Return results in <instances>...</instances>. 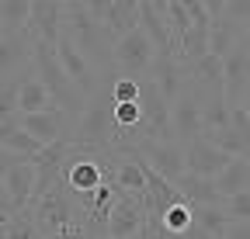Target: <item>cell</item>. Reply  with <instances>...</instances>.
<instances>
[{
    "mask_svg": "<svg viewBox=\"0 0 250 239\" xmlns=\"http://www.w3.org/2000/svg\"><path fill=\"white\" fill-rule=\"evenodd\" d=\"M31 66H35V76L45 83V91L56 101V108L77 122V118L83 114V108H87V97L73 87V80L66 76V70L59 66L56 49L45 45V42H35V49H31Z\"/></svg>",
    "mask_w": 250,
    "mask_h": 239,
    "instance_id": "obj_1",
    "label": "cell"
},
{
    "mask_svg": "<svg viewBox=\"0 0 250 239\" xmlns=\"http://www.w3.org/2000/svg\"><path fill=\"white\" fill-rule=\"evenodd\" d=\"M111 83H115V76L87 101L83 114L73 122V142H77V146L104 149V153H111V142H115V118H111L115 101H111Z\"/></svg>",
    "mask_w": 250,
    "mask_h": 239,
    "instance_id": "obj_2",
    "label": "cell"
},
{
    "mask_svg": "<svg viewBox=\"0 0 250 239\" xmlns=\"http://www.w3.org/2000/svg\"><path fill=\"white\" fill-rule=\"evenodd\" d=\"M28 215H31V222H35L42 239L56 236L59 229H66V225H73L77 222V201L66 191V181L39 191L35 198H31V204H28Z\"/></svg>",
    "mask_w": 250,
    "mask_h": 239,
    "instance_id": "obj_3",
    "label": "cell"
},
{
    "mask_svg": "<svg viewBox=\"0 0 250 239\" xmlns=\"http://www.w3.org/2000/svg\"><path fill=\"white\" fill-rule=\"evenodd\" d=\"M122 156H139L149 170H156L164 177V181L177 184V177L188 173L184 166V146L181 142H156V139H139L129 153H122Z\"/></svg>",
    "mask_w": 250,
    "mask_h": 239,
    "instance_id": "obj_4",
    "label": "cell"
},
{
    "mask_svg": "<svg viewBox=\"0 0 250 239\" xmlns=\"http://www.w3.org/2000/svg\"><path fill=\"white\" fill-rule=\"evenodd\" d=\"M139 108H143V135L156 142H177L174 122H170V104L156 91L153 80H139Z\"/></svg>",
    "mask_w": 250,
    "mask_h": 239,
    "instance_id": "obj_5",
    "label": "cell"
},
{
    "mask_svg": "<svg viewBox=\"0 0 250 239\" xmlns=\"http://www.w3.org/2000/svg\"><path fill=\"white\" fill-rule=\"evenodd\" d=\"M56 55H59V66L66 70V76L73 80V87H77L83 97H94V94H98L101 87L111 80V76H101V73L80 55V49L73 45V38H70L66 32H62V38H59V45H56Z\"/></svg>",
    "mask_w": 250,
    "mask_h": 239,
    "instance_id": "obj_6",
    "label": "cell"
},
{
    "mask_svg": "<svg viewBox=\"0 0 250 239\" xmlns=\"http://www.w3.org/2000/svg\"><path fill=\"white\" fill-rule=\"evenodd\" d=\"M153 63H156V49L143 28H136V32L115 42V66L122 70V76L139 80V73H149Z\"/></svg>",
    "mask_w": 250,
    "mask_h": 239,
    "instance_id": "obj_7",
    "label": "cell"
},
{
    "mask_svg": "<svg viewBox=\"0 0 250 239\" xmlns=\"http://www.w3.org/2000/svg\"><path fill=\"white\" fill-rule=\"evenodd\" d=\"M170 122H174V139L181 146L195 142L202 135V91H195L191 83H184L181 97L170 104Z\"/></svg>",
    "mask_w": 250,
    "mask_h": 239,
    "instance_id": "obj_8",
    "label": "cell"
},
{
    "mask_svg": "<svg viewBox=\"0 0 250 239\" xmlns=\"http://www.w3.org/2000/svg\"><path fill=\"white\" fill-rule=\"evenodd\" d=\"M184 7H188V14H191V32L181 38L177 63L191 66V63H198L202 55H208V24H212V18H208L205 0H184Z\"/></svg>",
    "mask_w": 250,
    "mask_h": 239,
    "instance_id": "obj_9",
    "label": "cell"
},
{
    "mask_svg": "<svg viewBox=\"0 0 250 239\" xmlns=\"http://www.w3.org/2000/svg\"><path fill=\"white\" fill-rule=\"evenodd\" d=\"M62 28H66V4H56V0H35L31 4V21L24 32L35 42H45L56 49L62 38Z\"/></svg>",
    "mask_w": 250,
    "mask_h": 239,
    "instance_id": "obj_10",
    "label": "cell"
},
{
    "mask_svg": "<svg viewBox=\"0 0 250 239\" xmlns=\"http://www.w3.org/2000/svg\"><path fill=\"white\" fill-rule=\"evenodd\" d=\"M139 28L149 35L156 55H174L177 59V42L167 28V0H146V4H139Z\"/></svg>",
    "mask_w": 250,
    "mask_h": 239,
    "instance_id": "obj_11",
    "label": "cell"
},
{
    "mask_svg": "<svg viewBox=\"0 0 250 239\" xmlns=\"http://www.w3.org/2000/svg\"><path fill=\"white\" fill-rule=\"evenodd\" d=\"M247 87H250V49L240 42V45L223 59V91H226L229 111H233V108H243Z\"/></svg>",
    "mask_w": 250,
    "mask_h": 239,
    "instance_id": "obj_12",
    "label": "cell"
},
{
    "mask_svg": "<svg viewBox=\"0 0 250 239\" xmlns=\"http://www.w3.org/2000/svg\"><path fill=\"white\" fill-rule=\"evenodd\" d=\"M229 160H233V156H226L223 149L212 146L205 135H198L195 142L184 146V166H188V173L205 177V181H215V177L229 166Z\"/></svg>",
    "mask_w": 250,
    "mask_h": 239,
    "instance_id": "obj_13",
    "label": "cell"
},
{
    "mask_svg": "<svg viewBox=\"0 0 250 239\" xmlns=\"http://www.w3.org/2000/svg\"><path fill=\"white\" fill-rule=\"evenodd\" d=\"M146 222L143 204L136 201V194L129 191H118V201L111 204V215H108V239H136L139 229Z\"/></svg>",
    "mask_w": 250,
    "mask_h": 239,
    "instance_id": "obj_14",
    "label": "cell"
},
{
    "mask_svg": "<svg viewBox=\"0 0 250 239\" xmlns=\"http://www.w3.org/2000/svg\"><path fill=\"white\" fill-rule=\"evenodd\" d=\"M205 7H208V52L219 55V59H226L236 45H240V24L226 18V0H205Z\"/></svg>",
    "mask_w": 250,
    "mask_h": 239,
    "instance_id": "obj_15",
    "label": "cell"
},
{
    "mask_svg": "<svg viewBox=\"0 0 250 239\" xmlns=\"http://www.w3.org/2000/svg\"><path fill=\"white\" fill-rule=\"evenodd\" d=\"M21 129L31 139H39L42 146H52L59 139H73V118L62 114L59 108H52L45 114H21Z\"/></svg>",
    "mask_w": 250,
    "mask_h": 239,
    "instance_id": "obj_16",
    "label": "cell"
},
{
    "mask_svg": "<svg viewBox=\"0 0 250 239\" xmlns=\"http://www.w3.org/2000/svg\"><path fill=\"white\" fill-rule=\"evenodd\" d=\"M31 49H35V38H31L28 32L0 38V80L24 73L31 66Z\"/></svg>",
    "mask_w": 250,
    "mask_h": 239,
    "instance_id": "obj_17",
    "label": "cell"
},
{
    "mask_svg": "<svg viewBox=\"0 0 250 239\" xmlns=\"http://www.w3.org/2000/svg\"><path fill=\"white\" fill-rule=\"evenodd\" d=\"M4 184H7V191L14 198V208H18V212H28L31 198H35V187H39V166L31 163V160L11 166L4 173Z\"/></svg>",
    "mask_w": 250,
    "mask_h": 239,
    "instance_id": "obj_18",
    "label": "cell"
},
{
    "mask_svg": "<svg viewBox=\"0 0 250 239\" xmlns=\"http://www.w3.org/2000/svg\"><path fill=\"white\" fill-rule=\"evenodd\" d=\"M101 24L108 28V35L118 42L129 32L139 28V4L136 0H104V14H101Z\"/></svg>",
    "mask_w": 250,
    "mask_h": 239,
    "instance_id": "obj_19",
    "label": "cell"
},
{
    "mask_svg": "<svg viewBox=\"0 0 250 239\" xmlns=\"http://www.w3.org/2000/svg\"><path fill=\"white\" fill-rule=\"evenodd\" d=\"M149 80L156 83V91L164 94V101L167 104H174L177 97H181V91H184V66L177 63L174 55H156V63H153V70H149Z\"/></svg>",
    "mask_w": 250,
    "mask_h": 239,
    "instance_id": "obj_20",
    "label": "cell"
},
{
    "mask_svg": "<svg viewBox=\"0 0 250 239\" xmlns=\"http://www.w3.org/2000/svg\"><path fill=\"white\" fill-rule=\"evenodd\" d=\"M52 108H56V101L49 97L45 83L35 76V66H28L21 76V91H18V114H45Z\"/></svg>",
    "mask_w": 250,
    "mask_h": 239,
    "instance_id": "obj_21",
    "label": "cell"
},
{
    "mask_svg": "<svg viewBox=\"0 0 250 239\" xmlns=\"http://www.w3.org/2000/svg\"><path fill=\"white\" fill-rule=\"evenodd\" d=\"M184 80L195 87V91H202V94H208V91H215V87H223V59L219 55H202L198 63H191V66H184Z\"/></svg>",
    "mask_w": 250,
    "mask_h": 239,
    "instance_id": "obj_22",
    "label": "cell"
},
{
    "mask_svg": "<svg viewBox=\"0 0 250 239\" xmlns=\"http://www.w3.org/2000/svg\"><path fill=\"white\" fill-rule=\"evenodd\" d=\"M181 198L191 204V208H205V204H223V198H219L215 191V181H205V177H195V173H181L177 184Z\"/></svg>",
    "mask_w": 250,
    "mask_h": 239,
    "instance_id": "obj_23",
    "label": "cell"
},
{
    "mask_svg": "<svg viewBox=\"0 0 250 239\" xmlns=\"http://www.w3.org/2000/svg\"><path fill=\"white\" fill-rule=\"evenodd\" d=\"M215 191H219V198H236V194H243V191H250V160H240V156H233L229 160V166L215 177Z\"/></svg>",
    "mask_w": 250,
    "mask_h": 239,
    "instance_id": "obj_24",
    "label": "cell"
},
{
    "mask_svg": "<svg viewBox=\"0 0 250 239\" xmlns=\"http://www.w3.org/2000/svg\"><path fill=\"white\" fill-rule=\"evenodd\" d=\"M191 212H195V225H202L212 239H226L233 219L223 212V204H205V208H191Z\"/></svg>",
    "mask_w": 250,
    "mask_h": 239,
    "instance_id": "obj_25",
    "label": "cell"
},
{
    "mask_svg": "<svg viewBox=\"0 0 250 239\" xmlns=\"http://www.w3.org/2000/svg\"><path fill=\"white\" fill-rule=\"evenodd\" d=\"M28 21H31V4L28 0H7V4H0V32L4 35L24 32Z\"/></svg>",
    "mask_w": 250,
    "mask_h": 239,
    "instance_id": "obj_26",
    "label": "cell"
},
{
    "mask_svg": "<svg viewBox=\"0 0 250 239\" xmlns=\"http://www.w3.org/2000/svg\"><path fill=\"white\" fill-rule=\"evenodd\" d=\"M167 28H170V35L177 42V52H181V38L191 32V14H188L184 0H167Z\"/></svg>",
    "mask_w": 250,
    "mask_h": 239,
    "instance_id": "obj_27",
    "label": "cell"
},
{
    "mask_svg": "<svg viewBox=\"0 0 250 239\" xmlns=\"http://www.w3.org/2000/svg\"><path fill=\"white\" fill-rule=\"evenodd\" d=\"M164 225L181 239L188 229H191L195 225V212H191V204H188V201H181V204H170L167 208V212H164Z\"/></svg>",
    "mask_w": 250,
    "mask_h": 239,
    "instance_id": "obj_28",
    "label": "cell"
},
{
    "mask_svg": "<svg viewBox=\"0 0 250 239\" xmlns=\"http://www.w3.org/2000/svg\"><path fill=\"white\" fill-rule=\"evenodd\" d=\"M21 76H7V80H0V122H7L11 114H18V91H21Z\"/></svg>",
    "mask_w": 250,
    "mask_h": 239,
    "instance_id": "obj_29",
    "label": "cell"
},
{
    "mask_svg": "<svg viewBox=\"0 0 250 239\" xmlns=\"http://www.w3.org/2000/svg\"><path fill=\"white\" fill-rule=\"evenodd\" d=\"M0 239H42V236H39V229H35V222H31L28 212H18L4 229H0Z\"/></svg>",
    "mask_w": 250,
    "mask_h": 239,
    "instance_id": "obj_30",
    "label": "cell"
},
{
    "mask_svg": "<svg viewBox=\"0 0 250 239\" xmlns=\"http://www.w3.org/2000/svg\"><path fill=\"white\" fill-rule=\"evenodd\" d=\"M111 101H115V104H136V101H139V80L118 76V80L111 83Z\"/></svg>",
    "mask_w": 250,
    "mask_h": 239,
    "instance_id": "obj_31",
    "label": "cell"
},
{
    "mask_svg": "<svg viewBox=\"0 0 250 239\" xmlns=\"http://www.w3.org/2000/svg\"><path fill=\"white\" fill-rule=\"evenodd\" d=\"M223 212L233 219V222H250V191L236 194V198H226L223 201Z\"/></svg>",
    "mask_w": 250,
    "mask_h": 239,
    "instance_id": "obj_32",
    "label": "cell"
},
{
    "mask_svg": "<svg viewBox=\"0 0 250 239\" xmlns=\"http://www.w3.org/2000/svg\"><path fill=\"white\" fill-rule=\"evenodd\" d=\"M136 239H177L167 225H164V219L160 215H146V222H143V229H139V236Z\"/></svg>",
    "mask_w": 250,
    "mask_h": 239,
    "instance_id": "obj_33",
    "label": "cell"
},
{
    "mask_svg": "<svg viewBox=\"0 0 250 239\" xmlns=\"http://www.w3.org/2000/svg\"><path fill=\"white\" fill-rule=\"evenodd\" d=\"M226 18L243 28L250 21V0H226Z\"/></svg>",
    "mask_w": 250,
    "mask_h": 239,
    "instance_id": "obj_34",
    "label": "cell"
},
{
    "mask_svg": "<svg viewBox=\"0 0 250 239\" xmlns=\"http://www.w3.org/2000/svg\"><path fill=\"white\" fill-rule=\"evenodd\" d=\"M0 215H4V219H14V215H18L14 198H11V191H7V184H4V181H0Z\"/></svg>",
    "mask_w": 250,
    "mask_h": 239,
    "instance_id": "obj_35",
    "label": "cell"
},
{
    "mask_svg": "<svg viewBox=\"0 0 250 239\" xmlns=\"http://www.w3.org/2000/svg\"><path fill=\"white\" fill-rule=\"evenodd\" d=\"M226 239H250V222H233Z\"/></svg>",
    "mask_w": 250,
    "mask_h": 239,
    "instance_id": "obj_36",
    "label": "cell"
},
{
    "mask_svg": "<svg viewBox=\"0 0 250 239\" xmlns=\"http://www.w3.org/2000/svg\"><path fill=\"white\" fill-rule=\"evenodd\" d=\"M181 239H212V236H208V232H205L202 225H191V229H188V232H184Z\"/></svg>",
    "mask_w": 250,
    "mask_h": 239,
    "instance_id": "obj_37",
    "label": "cell"
},
{
    "mask_svg": "<svg viewBox=\"0 0 250 239\" xmlns=\"http://www.w3.org/2000/svg\"><path fill=\"white\" fill-rule=\"evenodd\" d=\"M101 239H108V236H101Z\"/></svg>",
    "mask_w": 250,
    "mask_h": 239,
    "instance_id": "obj_38",
    "label": "cell"
},
{
    "mask_svg": "<svg viewBox=\"0 0 250 239\" xmlns=\"http://www.w3.org/2000/svg\"><path fill=\"white\" fill-rule=\"evenodd\" d=\"M0 149H4V146H0Z\"/></svg>",
    "mask_w": 250,
    "mask_h": 239,
    "instance_id": "obj_39",
    "label": "cell"
}]
</instances>
